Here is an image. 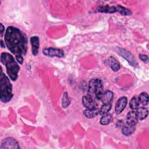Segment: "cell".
Instances as JSON below:
<instances>
[{"label":"cell","mask_w":149,"mask_h":149,"mask_svg":"<svg viewBox=\"0 0 149 149\" xmlns=\"http://www.w3.org/2000/svg\"><path fill=\"white\" fill-rule=\"evenodd\" d=\"M103 93V83L100 79H92L88 83L87 95L92 98L100 100Z\"/></svg>","instance_id":"obj_4"},{"label":"cell","mask_w":149,"mask_h":149,"mask_svg":"<svg viewBox=\"0 0 149 149\" xmlns=\"http://www.w3.org/2000/svg\"><path fill=\"white\" fill-rule=\"evenodd\" d=\"M13 98L12 86L9 78L2 72L0 75V99L3 103L9 102Z\"/></svg>","instance_id":"obj_3"},{"label":"cell","mask_w":149,"mask_h":149,"mask_svg":"<svg viewBox=\"0 0 149 149\" xmlns=\"http://www.w3.org/2000/svg\"><path fill=\"white\" fill-rule=\"evenodd\" d=\"M139 99L140 103L143 106H146L148 104V95L147 93L142 92L140 94L138 97Z\"/></svg>","instance_id":"obj_21"},{"label":"cell","mask_w":149,"mask_h":149,"mask_svg":"<svg viewBox=\"0 0 149 149\" xmlns=\"http://www.w3.org/2000/svg\"><path fill=\"white\" fill-rule=\"evenodd\" d=\"M116 52L120 56L123 57L125 60H126L130 65L134 68L138 67V63L136 61V59L129 51L124 48L118 47L117 48Z\"/></svg>","instance_id":"obj_5"},{"label":"cell","mask_w":149,"mask_h":149,"mask_svg":"<svg viewBox=\"0 0 149 149\" xmlns=\"http://www.w3.org/2000/svg\"><path fill=\"white\" fill-rule=\"evenodd\" d=\"M113 98V93L110 90H107L103 92L100 101L103 104H111Z\"/></svg>","instance_id":"obj_12"},{"label":"cell","mask_w":149,"mask_h":149,"mask_svg":"<svg viewBox=\"0 0 149 149\" xmlns=\"http://www.w3.org/2000/svg\"><path fill=\"white\" fill-rule=\"evenodd\" d=\"M20 147L18 141L13 137H6L2 140L0 149L20 148Z\"/></svg>","instance_id":"obj_6"},{"label":"cell","mask_w":149,"mask_h":149,"mask_svg":"<svg viewBox=\"0 0 149 149\" xmlns=\"http://www.w3.org/2000/svg\"><path fill=\"white\" fill-rule=\"evenodd\" d=\"M127 99L124 96L120 97L118 100L115 107V112L117 115H119L122 112L127 105Z\"/></svg>","instance_id":"obj_8"},{"label":"cell","mask_w":149,"mask_h":149,"mask_svg":"<svg viewBox=\"0 0 149 149\" xmlns=\"http://www.w3.org/2000/svg\"><path fill=\"white\" fill-rule=\"evenodd\" d=\"M107 62L109 66L113 72H117L120 69V65L113 56H109L108 58Z\"/></svg>","instance_id":"obj_14"},{"label":"cell","mask_w":149,"mask_h":149,"mask_svg":"<svg viewBox=\"0 0 149 149\" xmlns=\"http://www.w3.org/2000/svg\"><path fill=\"white\" fill-rule=\"evenodd\" d=\"M139 58L144 63H147L148 62V57L147 55L139 54Z\"/></svg>","instance_id":"obj_24"},{"label":"cell","mask_w":149,"mask_h":149,"mask_svg":"<svg viewBox=\"0 0 149 149\" xmlns=\"http://www.w3.org/2000/svg\"><path fill=\"white\" fill-rule=\"evenodd\" d=\"M83 114L87 118L91 119L95 117L98 114H99V109L97 108L89 109L86 108L85 110L83 111Z\"/></svg>","instance_id":"obj_15"},{"label":"cell","mask_w":149,"mask_h":149,"mask_svg":"<svg viewBox=\"0 0 149 149\" xmlns=\"http://www.w3.org/2000/svg\"><path fill=\"white\" fill-rule=\"evenodd\" d=\"M140 101L139 97L137 96H134L132 98L129 102V108L131 110H136L140 105Z\"/></svg>","instance_id":"obj_19"},{"label":"cell","mask_w":149,"mask_h":149,"mask_svg":"<svg viewBox=\"0 0 149 149\" xmlns=\"http://www.w3.org/2000/svg\"><path fill=\"white\" fill-rule=\"evenodd\" d=\"M137 115L138 116V119L140 120H143L146 119L148 114V109L144 107H139L136 110Z\"/></svg>","instance_id":"obj_16"},{"label":"cell","mask_w":149,"mask_h":149,"mask_svg":"<svg viewBox=\"0 0 149 149\" xmlns=\"http://www.w3.org/2000/svg\"><path fill=\"white\" fill-rule=\"evenodd\" d=\"M112 105L111 104H103L99 109V113L101 115L107 113L111 109Z\"/></svg>","instance_id":"obj_23"},{"label":"cell","mask_w":149,"mask_h":149,"mask_svg":"<svg viewBox=\"0 0 149 149\" xmlns=\"http://www.w3.org/2000/svg\"><path fill=\"white\" fill-rule=\"evenodd\" d=\"M97 11L99 12L108 13H113L116 12L115 6H110L109 5L99 6L97 9Z\"/></svg>","instance_id":"obj_17"},{"label":"cell","mask_w":149,"mask_h":149,"mask_svg":"<svg viewBox=\"0 0 149 149\" xmlns=\"http://www.w3.org/2000/svg\"><path fill=\"white\" fill-rule=\"evenodd\" d=\"M83 105L87 109L97 108V103L93 98L88 95H84L82 98Z\"/></svg>","instance_id":"obj_11"},{"label":"cell","mask_w":149,"mask_h":149,"mask_svg":"<svg viewBox=\"0 0 149 149\" xmlns=\"http://www.w3.org/2000/svg\"><path fill=\"white\" fill-rule=\"evenodd\" d=\"M4 41L8 50L15 56L18 63L22 65L28 48L26 34L17 27L8 26L4 34Z\"/></svg>","instance_id":"obj_1"},{"label":"cell","mask_w":149,"mask_h":149,"mask_svg":"<svg viewBox=\"0 0 149 149\" xmlns=\"http://www.w3.org/2000/svg\"><path fill=\"white\" fill-rule=\"evenodd\" d=\"M0 25H1V28H0L1 29V36H2L5 31V26L2 24V23H1Z\"/></svg>","instance_id":"obj_26"},{"label":"cell","mask_w":149,"mask_h":149,"mask_svg":"<svg viewBox=\"0 0 149 149\" xmlns=\"http://www.w3.org/2000/svg\"><path fill=\"white\" fill-rule=\"evenodd\" d=\"M115 7H116V12L119 13L122 15L129 16V15H132L131 10L128 8H126L123 7L120 5H116V6H115Z\"/></svg>","instance_id":"obj_20"},{"label":"cell","mask_w":149,"mask_h":149,"mask_svg":"<svg viewBox=\"0 0 149 149\" xmlns=\"http://www.w3.org/2000/svg\"><path fill=\"white\" fill-rule=\"evenodd\" d=\"M70 104V101L69 98L68 94L66 92H65L62 95V107L63 108H67Z\"/></svg>","instance_id":"obj_22"},{"label":"cell","mask_w":149,"mask_h":149,"mask_svg":"<svg viewBox=\"0 0 149 149\" xmlns=\"http://www.w3.org/2000/svg\"><path fill=\"white\" fill-rule=\"evenodd\" d=\"M136 130V125H132L128 123L124 124L122 127V133L125 136H129L132 135Z\"/></svg>","instance_id":"obj_13"},{"label":"cell","mask_w":149,"mask_h":149,"mask_svg":"<svg viewBox=\"0 0 149 149\" xmlns=\"http://www.w3.org/2000/svg\"><path fill=\"white\" fill-rule=\"evenodd\" d=\"M42 53L44 55L49 57L62 58L64 56V52L62 49L55 48H45L42 49Z\"/></svg>","instance_id":"obj_7"},{"label":"cell","mask_w":149,"mask_h":149,"mask_svg":"<svg viewBox=\"0 0 149 149\" xmlns=\"http://www.w3.org/2000/svg\"><path fill=\"white\" fill-rule=\"evenodd\" d=\"M124 125V123L123 122L122 120H118L117 122V123H116V126L118 127H122Z\"/></svg>","instance_id":"obj_25"},{"label":"cell","mask_w":149,"mask_h":149,"mask_svg":"<svg viewBox=\"0 0 149 149\" xmlns=\"http://www.w3.org/2000/svg\"><path fill=\"white\" fill-rule=\"evenodd\" d=\"M1 48H5V42H3V41L2 40H1Z\"/></svg>","instance_id":"obj_27"},{"label":"cell","mask_w":149,"mask_h":149,"mask_svg":"<svg viewBox=\"0 0 149 149\" xmlns=\"http://www.w3.org/2000/svg\"><path fill=\"white\" fill-rule=\"evenodd\" d=\"M113 120L112 115L110 113H105L102 115L100 120V123L102 125H107Z\"/></svg>","instance_id":"obj_18"},{"label":"cell","mask_w":149,"mask_h":149,"mask_svg":"<svg viewBox=\"0 0 149 149\" xmlns=\"http://www.w3.org/2000/svg\"><path fill=\"white\" fill-rule=\"evenodd\" d=\"M138 116L136 110H131L126 115V123L136 125L138 122Z\"/></svg>","instance_id":"obj_10"},{"label":"cell","mask_w":149,"mask_h":149,"mask_svg":"<svg viewBox=\"0 0 149 149\" xmlns=\"http://www.w3.org/2000/svg\"><path fill=\"white\" fill-rule=\"evenodd\" d=\"M1 62L5 66L6 73L10 79L12 81L16 80L20 70V66L16 58L9 53L2 52L1 54Z\"/></svg>","instance_id":"obj_2"},{"label":"cell","mask_w":149,"mask_h":149,"mask_svg":"<svg viewBox=\"0 0 149 149\" xmlns=\"http://www.w3.org/2000/svg\"><path fill=\"white\" fill-rule=\"evenodd\" d=\"M30 44L31 45V52L34 56H36L38 54L40 47V40L38 36H34L30 37Z\"/></svg>","instance_id":"obj_9"}]
</instances>
